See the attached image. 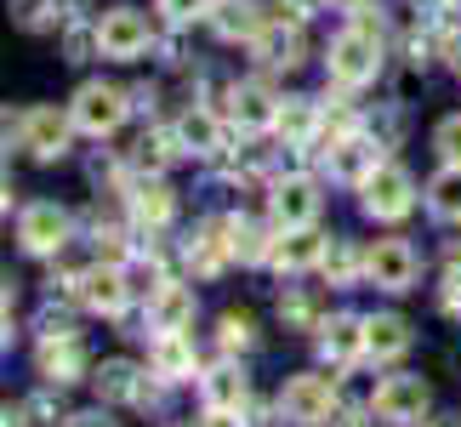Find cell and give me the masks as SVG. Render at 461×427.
<instances>
[{
    "instance_id": "43",
    "label": "cell",
    "mask_w": 461,
    "mask_h": 427,
    "mask_svg": "<svg viewBox=\"0 0 461 427\" xmlns=\"http://www.w3.org/2000/svg\"><path fill=\"white\" fill-rule=\"evenodd\" d=\"M421 12H445V0H421Z\"/></svg>"
},
{
    "instance_id": "4",
    "label": "cell",
    "mask_w": 461,
    "mask_h": 427,
    "mask_svg": "<svg viewBox=\"0 0 461 427\" xmlns=\"http://www.w3.org/2000/svg\"><path fill=\"white\" fill-rule=\"evenodd\" d=\"M143 51H154V23L137 6H114L97 17V58L109 63H137Z\"/></svg>"
},
{
    "instance_id": "46",
    "label": "cell",
    "mask_w": 461,
    "mask_h": 427,
    "mask_svg": "<svg viewBox=\"0 0 461 427\" xmlns=\"http://www.w3.org/2000/svg\"><path fill=\"white\" fill-rule=\"evenodd\" d=\"M342 6H359V0H342Z\"/></svg>"
},
{
    "instance_id": "12",
    "label": "cell",
    "mask_w": 461,
    "mask_h": 427,
    "mask_svg": "<svg viewBox=\"0 0 461 427\" xmlns=\"http://www.w3.org/2000/svg\"><path fill=\"white\" fill-rule=\"evenodd\" d=\"M228 262H234V217H211L194 228V240H188V268L200 274V279H217Z\"/></svg>"
},
{
    "instance_id": "7",
    "label": "cell",
    "mask_w": 461,
    "mask_h": 427,
    "mask_svg": "<svg viewBox=\"0 0 461 427\" xmlns=\"http://www.w3.org/2000/svg\"><path fill=\"white\" fill-rule=\"evenodd\" d=\"M330 411H336V377L308 370V377H291L279 387V416L296 422V427H325Z\"/></svg>"
},
{
    "instance_id": "21",
    "label": "cell",
    "mask_w": 461,
    "mask_h": 427,
    "mask_svg": "<svg viewBox=\"0 0 461 427\" xmlns=\"http://www.w3.org/2000/svg\"><path fill=\"white\" fill-rule=\"evenodd\" d=\"M325 234H313V228H285V234L274 240V251H268V262L279 274H308V268H319V257H325Z\"/></svg>"
},
{
    "instance_id": "18",
    "label": "cell",
    "mask_w": 461,
    "mask_h": 427,
    "mask_svg": "<svg viewBox=\"0 0 461 427\" xmlns=\"http://www.w3.org/2000/svg\"><path fill=\"white\" fill-rule=\"evenodd\" d=\"M34 365H41V377H46L51 387H68V382L86 377V348L75 342V331H68V336H41Z\"/></svg>"
},
{
    "instance_id": "34",
    "label": "cell",
    "mask_w": 461,
    "mask_h": 427,
    "mask_svg": "<svg viewBox=\"0 0 461 427\" xmlns=\"http://www.w3.org/2000/svg\"><path fill=\"white\" fill-rule=\"evenodd\" d=\"M433 149H438V159H445V166H461V114L438 120V132H433Z\"/></svg>"
},
{
    "instance_id": "16",
    "label": "cell",
    "mask_w": 461,
    "mask_h": 427,
    "mask_svg": "<svg viewBox=\"0 0 461 427\" xmlns=\"http://www.w3.org/2000/svg\"><path fill=\"white\" fill-rule=\"evenodd\" d=\"M194 285H183V279H166L159 291L149 296V331L154 336H171V331H188L194 325Z\"/></svg>"
},
{
    "instance_id": "30",
    "label": "cell",
    "mask_w": 461,
    "mask_h": 427,
    "mask_svg": "<svg viewBox=\"0 0 461 427\" xmlns=\"http://www.w3.org/2000/svg\"><path fill=\"white\" fill-rule=\"evenodd\" d=\"M428 211L438 223H461V166H445L428 183Z\"/></svg>"
},
{
    "instance_id": "13",
    "label": "cell",
    "mask_w": 461,
    "mask_h": 427,
    "mask_svg": "<svg viewBox=\"0 0 461 427\" xmlns=\"http://www.w3.org/2000/svg\"><path fill=\"white\" fill-rule=\"evenodd\" d=\"M268 211H274L279 228H313V217H319V183L303 177V171L279 177L274 194H268Z\"/></svg>"
},
{
    "instance_id": "38",
    "label": "cell",
    "mask_w": 461,
    "mask_h": 427,
    "mask_svg": "<svg viewBox=\"0 0 461 427\" xmlns=\"http://www.w3.org/2000/svg\"><path fill=\"white\" fill-rule=\"evenodd\" d=\"M75 325H68V313H58V308H46L41 313V336H68Z\"/></svg>"
},
{
    "instance_id": "35",
    "label": "cell",
    "mask_w": 461,
    "mask_h": 427,
    "mask_svg": "<svg viewBox=\"0 0 461 427\" xmlns=\"http://www.w3.org/2000/svg\"><path fill=\"white\" fill-rule=\"evenodd\" d=\"M154 6H159V17H166V23L183 29V23H194V17L211 12V0H154Z\"/></svg>"
},
{
    "instance_id": "47",
    "label": "cell",
    "mask_w": 461,
    "mask_h": 427,
    "mask_svg": "<svg viewBox=\"0 0 461 427\" xmlns=\"http://www.w3.org/2000/svg\"><path fill=\"white\" fill-rule=\"evenodd\" d=\"M456 268H461V251H456Z\"/></svg>"
},
{
    "instance_id": "31",
    "label": "cell",
    "mask_w": 461,
    "mask_h": 427,
    "mask_svg": "<svg viewBox=\"0 0 461 427\" xmlns=\"http://www.w3.org/2000/svg\"><path fill=\"white\" fill-rule=\"evenodd\" d=\"M268 251H274V240L262 234L257 223L234 217V257H240V262H268Z\"/></svg>"
},
{
    "instance_id": "29",
    "label": "cell",
    "mask_w": 461,
    "mask_h": 427,
    "mask_svg": "<svg viewBox=\"0 0 461 427\" xmlns=\"http://www.w3.org/2000/svg\"><path fill=\"white\" fill-rule=\"evenodd\" d=\"M279 325L285 331H319L325 325V302L303 285H285V296H279Z\"/></svg>"
},
{
    "instance_id": "15",
    "label": "cell",
    "mask_w": 461,
    "mask_h": 427,
    "mask_svg": "<svg viewBox=\"0 0 461 427\" xmlns=\"http://www.w3.org/2000/svg\"><path fill=\"white\" fill-rule=\"evenodd\" d=\"M319 359H325L330 370H348L365 359V319L359 313H336L319 325Z\"/></svg>"
},
{
    "instance_id": "27",
    "label": "cell",
    "mask_w": 461,
    "mask_h": 427,
    "mask_svg": "<svg viewBox=\"0 0 461 427\" xmlns=\"http://www.w3.org/2000/svg\"><path fill=\"white\" fill-rule=\"evenodd\" d=\"M274 132L285 137V142H308L325 132V109H319V103H308V97H285L279 103V120H274Z\"/></svg>"
},
{
    "instance_id": "28",
    "label": "cell",
    "mask_w": 461,
    "mask_h": 427,
    "mask_svg": "<svg viewBox=\"0 0 461 427\" xmlns=\"http://www.w3.org/2000/svg\"><path fill=\"white\" fill-rule=\"evenodd\" d=\"M319 274H325V285H336V291H348V285L365 274V257H359V245L336 234V240L325 245V257H319Z\"/></svg>"
},
{
    "instance_id": "26",
    "label": "cell",
    "mask_w": 461,
    "mask_h": 427,
    "mask_svg": "<svg viewBox=\"0 0 461 427\" xmlns=\"http://www.w3.org/2000/svg\"><path fill=\"white\" fill-rule=\"evenodd\" d=\"M365 353L370 359H382V365H393L411 353V325H404L399 313H376V319H365Z\"/></svg>"
},
{
    "instance_id": "25",
    "label": "cell",
    "mask_w": 461,
    "mask_h": 427,
    "mask_svg": "<svg viewBox=\"0 0 461 427\" xmlns=\"http://www.w3.org/2000/svg\"><path fill=\"white\" fill-rule=\"evenodd\" d=\"M251 51H257L268 68H303V63H308V41H303V29H296V23H291V29H285V23H268V29L251 41Z\"/></svg>"
},
{
    "instance_id": "1",
    "label": "cell",
    "mask_w": 461,
    "mask_h": 427,
    "mask_svg": "<svg viewBox=\"0 0 461 427\" xmlns=\"http://www.w3.org/2000/svg\"><path fill=\"white\" fill-rule=\"evenodd\" d=\"M325 68H330V80L342 86V92H359V86H370L382 75V41L376 34H365V29H342L330 41V51H325Z\"/></svg>"
},
{
    "instance_id": "41",
    "label": "cell",
    "mask_w": 461,
    "mask_h": 427,
    "mask_svg": "<svg viewBox=\"0 0 461 427\" xmlns=\"http://www.w3.org/2000/svg\"><path fill=\"white\" fill-rule=\"evenodd\" d=\"M438 51H445V58L461 68V34H445V41H438Z\"/></svg>"
},
{
    "instance_id": "24",
    "label": "cell",
    "mask_w": 461,
    "mask_h": 427,
    "mask_svg": "<svg viewBox=\"0 0 461 427\" xmlns=\"http://www.w3.org/2000/svg\"><path fill=\"white\" fill-rule=\"evenodd\" d=\"M154 377L166 382V387H176V382H188V377H200V353H194V342L183 331H171V336H154Z\"/></svg>"
},
{
    "instance_id": "3",
    "label": "cell",
    "mask_w": 461,
    "mask_h": 427,
    "mask_svg": "<svg viewBox=\"0 0 461 427\" xmlns=\"http://www.w3.org/2000/svg\"><path fill=\"white\" fill-rule=\"evenodd\" d=\"M359 205H365V217H376V223L411 217V205H416V177L404 171V166H393V159H382V166L359 183Z\"/></svg>"
},
{
    "instance_id": "20",
    "label": "cell",
    "mask_w": 461,
    "mask_h": 427,
    "mask_svg": "<svg viewBox=\"0 0 461 427\" xmlns=\"http://www.w3.org/2000/svg\"><path fill=\"white\" fill-rule=\"evenodd\" d=\"M205 17H211V29H217L222 41H245V46L268 29V12H262L257 0H211Z\"/></svg>"
},
{
    "instance_id": "6",
    "label": "cell",
    "mask_w": 461,
    "mask_h": 427,
    "mask_svg": "<svg viewBox=\"0 0 461 427\" xmlns=\"http://www.w3.org/2000/svg\"><path fill=\"white\" fill-rule=\"evenodd\" d=\"M428 404H433V387L421 377H382V387L370 394V416L393 422V427H421Z\"/></svg>"
},
{
    "instance_id": "14",
    "label": "cell",
    "mask_w": 461,
    "mask_h": 427,
    "mask_svg": "<svg viewBox=\"0 0 461 427\" xmlns=\"http://www.w3.org/2000/svg\"><path fill=\"white\" fill-rule=\"evenodd\" d=\"M279 103H285V97H274L268 80H240L234 92H228V114H234L240 132H274Z\"/></svg>"
},
{
    "instance_id": "2",
    "label": "cell",
    "mask_w": 461,
    "mask_h": 427,
    "mask_svg": "<svg viewBox=\"0 0 461 427\" xmlns=\"http://www.w3.org/2000/svg\"><path fill=\"white\" fill-rule=\"evenodd\" d=\"M68 240H75V217L58 200H34V205L17 211V245L29 257H63Z\"/></svg>"
},
{
    "instance_id": "9",
    "label": "cell",
    "mask_w": 461,
    "mask_h": 427,
    "mask_svg": "<svg viewBox=\"0 0 461 427\" xmlns=\"http://www.w3.org/2000/svg\"><path fill=\"white\" fill-rule=\"evenodd\" d=\"M416 274H421V257H416L411 240H376L365 251V279L387 296H404L416 285Z\"/></svg>"
},
{
    "instance_id": "17",
    "label": "cell",
    "mask_w": 461,
    "mask_h": 427,
    "mask_svg": "<svg viewBox=\"0 0 461 427\" xmlns=\"http://www.w3.org/2000/svg\"><path fill=\"white\" fill-rule=\"evenodd\" d=\"M92 387L103 404H149V377L131 359H103L92 370Z\"/></svg>"
},
{
    "instance_id": "39",
    "label": "cell",
    "mask_w": 461,
    "mask_h": 427,
    "mask_svg": "<svg viewBox=\"0 0 461 427\" xmlns=\"http://www.w3.org/2000/svg\"><path fill=\"white\" fill-rule=\"evenodd\" d=\"M63 427H114L103 411H75V416H63Z\"/></svg>"
},
{
    "instance_id": "44",
    "label": "cell",
    "mask_w": 461,
    "mask_h": 427,
    "mask_svg": "<svg viewBox=\"0 0 461 427\" xmlns=\"http://www.w3.org/2000/svg\"><path fill=\"white\" fill-rule=\"evenodd\" d=\"M0 348H6V313H0Z\"/></svg>"
},
{
    "instance_id": "8",
    "label": "cell",
    "mask_w": 461,
    "mask_h": 427,
    "mask_svg": "<svg viewBox=\"0 0 461 427\" xmlns=\"http://www.w3.org/2000/svg\"><path fill=\"white\" fill-rule=\"evenodd\" d=\"M75 114H58V109H29L23 120H17V149H23L29 159H41V166H51V159L68 154V142H75Z\"/></svg>"
},
{
    "instance_id": "45",
    "label": "cell",
    "mask_w": 461,
    "mask_h": 427,
    "mask_svg": "<svg viewBox=\"0 0 461 427\" xmlns=\"http://www.w3.org/2000/svg\"><path fill=\"white\" fill-rule=\"evenodd\" d=\"M421 427H445V422H421Z\"/></svg>"
},
{
    "instance_id": "33",
    "label": "cell",
    "mask_w": 461,
    "mask_h": 427,
    "mask_svg": "<svg viewBox=\"0 0 461 427\" xmlns=\"http://www.w3.org/2000/svg\"><path fill=\"white\" fill-rule=\"evenodd\" d=\"M58 12L63 0H12V17L23 29H58Z\"/></svg>"
},
{
    "instance_id": "10",
    "label": "cell",
    "mask_w": 461,
    "mask_h": 427,
    "mask_svg": "<svg viewBox=\"0 0 461 427\" xmlns=\"http://www.w3.org/2000/svg\"><path fill=\"white\" fill-rule=\"evenodd\" d=\"M75 296H80V308L114 319V313H126V302H131V279H126V268H120V262H109V268L97 262V268H80Z\"/></svg>"
},
{
    "instance_id": "5",
    "label": "cell",
    "mask_w": 461,
    "mask_h": 427,
    "mask_svg": "<svg viewBox=\"0 0 461 427\" xmlns=\"http://www.w3.org/2000/svg\"><path fill=\"white\" fill-rule=\"evenodd\" d=\"M68 114H75V126L86 137H114L120 126H126V114H131V97L120 92V86H103V80H86L75 103H68Z\"/></svg>"
},
{
    "instance_id": "32",
    "label": "cell",
    "mask_w": 461,
    "mask_h": 427,
    "mask_svg": "<svg viewBox=\"0 0 461 427\" xmlns=\"http://www.w3.org/2000/svg\"><path fill=\"white\" fill-rule=\"evenodd\" d=\"M217 342H222V353H245V348L257 342L251 313H222V319H217Z\"/></svg>"
},
{
    "instance_id": "36",
    "label": "cell",
    "mask_w": 461,
    "mask_h": 427,
    "mask_svg": "<svg viewBox=\"0 0 461 427\" xmlns=\"http://www.w3.org/2000/svg\"><path fill=\"white\" fill-rule=\"evenodd\" d=\"M63 51H68V63H86V58L97 51V23H92V29H68V34H63Z\"/></svg>"
},
{
    "instance_id": "40",
    "label": "cell",
    "mask_w": 461,
    "mask_h": 427,
    "mask_svg": "<svg viewBox=\"0 0 461 427\" xmlns=\"http://www.w3.org/2000/svg\"><path fill=\"white\" fill-rule=\"evenodd\" d=\"M0 427H29V404H6V411H0Z\"/></svg>"
},
{
    "instance_id": "22",
    "label": "cell",
    "mask_w": 461,
    "mask_h": 427,
    "mask_svg": "<svg viewBox=\"0 0 461 427\" xmlns=\"http://www.w3.org/2000/svg\"><path fill=\"white\" fill-rule=\"evenodd\" d=\"M200 399L217 404V411H245V399H251V382H245V365L240 359H222L200 370Z\"/></svg>"
},
{
    "instance_id": "19",
    "label": "cell",
    "mask_w": 461,
    "mask_h": 427,
    "mask_svg": "<svg viewBox=\"0 0 461 427\" xmlns=\"http://www.w3.org/2000/svg\"><path fill=\"white\" fill-rule=\"evenodd\" d=\"M126 211L137 228H149V234H159L171 217H176V194L159 183V177H149V183H131L126 188Z\"/></svg>"
},
{
    "instance_id": "11",
    "label": "cell",
    "mask_w": 461,
    "mask_h": 427,
    "mask_svg": "<svg viewBox=\"0 0 461 427\" xmlns=\"http://www.w3.org/2000/svg\"><path fill=\"white\" fill-rule=\"evenodd\" d=\"M376 166H382V142H376V137H359V132L330 137V149H325V171L336 177V183L359 188Z\"/></svg>"
},
{
    "instance_id": "42",
    "label": "cell",
    "mask_w": 461,
    "mask_h": 427,
    "mask_svg": "<svg viewBox=\"0 0 461 427\" xmlns=\"http://www.w3.org/2000/svg\"><path fill=\"white\" fill-rule=\"evenodd\" d=\"M6 308H12V285L0 279V313H6Z\"/></svg>"
},
{
    "instance_id": "23",
    "label": "cell",
    "mask_w": 461,
    "mask_h": 427,
    "mask_svg": "<svg viewBox=\"0 0 461 427\" xmlns=\"http://www.w3.org/2000/svg\"><path fill=\"white\" fill-rule=\"evenodd\" d=\"M176 142H183V154H194V159H222V149H228L222 120L211 109H183V120H176Z\"/></svg>"
},
{
    "instance_id": "37",
    "label": "cell",
    "mask_w": 461,
    "mask_h": 427,
    "mask_svg": "<svg viewBox=\"0 0 461 427\" xmlns=\"http://www.w3.org/2000/svg\"><path fill=\"white\" fill-rule=\"evenodd\" d=\"M194 427H245V411H217V404H205V416Z\"/></svg>"
}]
</instances>
